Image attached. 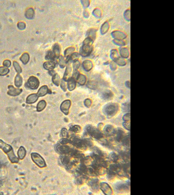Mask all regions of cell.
<instances>
[{
	"mask_svg": "<svg viewBox=\"0 0 174 195\" xmlns=\"http://www.w3.org/2000/svg\"><path fill=\"white\" fill-rule=\"evenodd\" d=\"M0 149H2L8 157L9 159L12 163H17L19 159L15 155L13 149L10 145L5 143L0 140Z\"/></svg>",
	"mask_w": 174,
	"mask_h": 195,
	"instance_id": "1",
	"label": "cell"
},
{
	"mask_svg": "<svg viewBox=\"0 0 174 195\" xmlns=\"http://www.w3.org/2000/svg\"><path fill=\"white\" fill-rule=\"evenodd\" d=\"M118 110V105L117 103H110L106 104L103 109L105 115L109 117H112L117 113Z\"/></svg>",
	"mask_w": 174,
	"mask_h": 195,
	"instance_id": "2",
	"label": "cell"
},
{
	"mask_svg": "<svg viewBox=\"0 0 174 195\" xmlns=\"http://www.w3.org/2000/svg\"><path fill=\"white\" fill-rule=\"evenodd\" d=\"M92 40L87 38L83 42V45L80 50V54L83 57H86L89 55L91 52L92 47L91 45Z\"/></svg>",
	"mask_w": 174,
	"mask_h": 195,
	"instance_id": "3",
	"label": "cell"
},
{
	"mask_svg": "<svg viewBox=\"0 0 174 195\" xmlns=\"http://www.w3.org/2000/svg\"><path fill=\"white\" fill-rule=\"evenodd\" d=\"M39 84L40 82L38 79L34 76H31L28 79L25 86L31 89H36L38 88Z\"/></svg>",
	"mask_w": 174,
	"mask_h": 195,
	"instance_id": "4",
	"label": "cell"
},
{
	"mask_svg": "<svg viewBox=\"0 0 174 195\" xmlns=\"http://www.w3.org/2000/svg\"><path fill=\"white\" fill-rule=\"evenodd\" d=\"M31 156L33 161L38 166L41 168L45 166L46 163L44 160L39 154L37 153H33L31 154Z\"/></svg>",
	"mask_w": 174,
	"mask_h": 195,
	"instance_id": "5",
	"label": "cell"
},
{
	"mask_svg": "<svg viewBox=\"0 0 174 195\" xmlns=\"http://www.w3.org/2000/svg\"><path fill=\"white\" fill-rule=\"evenodd\" d=\"M8 88L9 90L7 92L8 94L11 96L18 95L20 94L22 91V89H21L15 88L12 85L9 86Z\"/></svg>",
	"mask_w": 174,
	"mask_h": 195,
	"instance_id": "6",
	"label": "cell"
},
{
	"mask_svg": "<svg viewBox=\"0 0 174 195\" xmlns=\"http://www.w3.org/2000/svg\"><path fill=\"white\" fill-rule=\"evenodd\" d=\"M70 105L71 102L69 100H65L62 103L61 109V111L65 115H67L68 114Z\"/></svg>",
	"mask_w": 174,
	"mask_h": 195,
	"instance_id": "7",
	"label": "cell"
},
{
	"mask_svg": "<svg viewBox=\"0 0 174 195\" xmlns=\"http://www.w3.org/2000/svg\"><path fill=\"white\" fill-rule=\"evenodd\" d=\"M101 188L102 190L106 195H110L112 193V189L110 186L106 183H102L101 184Z\"/></svg>",
	"mask_w": 174,
	"mask_h": 195,
	"instance_id": "8",
	"label": "cell"
},
{
	"mask_svg": "<svg viewBox=\"0 0 174 195\" xmlns=\"http://www.w3.org/2000/svg\"><path fill=\"white\" fill-rule=\"evenodd\" d=\"M39 96L37 94L33 93L29 95L26 99V103L28 104H32L36 102L37 101Z\"/></svg>",
	"mask_w": 174,
	"mask_h": 195,
	"instance_id": "9",
	"label": "cell"
},
{
	"mask_svg": "<svg viewBox=\"0 0 174 195\" xmlns=\"http://www.w3.org/2000/svg\"><path fill=\"white\" fill-rule=\"evenodd\" d=\"M72 72V68L70 65H68L66 67V71L64 76V79L65 81H67L70 78Z\"/></svg>",
	"mask_w": 174,
	"mask_h": 195,
	"instance_id": "10",
	"label": "cell"
},
{
	"mask_svg": "<svg viewBox=\"0 0 174 195\" xmlns=\"http://www.w3.org/2000/svg\"><path fill=\"white\" fill-rule=\"evenodd\" d=\"M104 131L107 135H111L115 132V128L112 125H106L104 128Z\"/></svg>",
	"mask_w": 174,
	"mask_h": 195,
	"instance_id": "11",
	"label": "cell"
},
{
	"mask_svg": "<svg viewBox=\"0 0 174 195\" xmlns=\"http://www.w3.org/2000/svg\"><path fill=\"white\" fill-rule=\"evenodd\" d=\"M76 86V80L74 78L72 77L68 80L67 83V86L68 89L70 90H74Z\"/></svg>",
	"mask_w": 174,
	"mask_h": 195,
	"instance_id": "12",
	"label": "cell"
},
{
	"mask_svg": "<svg viewBox=\"0 0 174 195\" xmlns=\"http://www.w3.org/2000/svg\"><path fill=\"white\" fill-rule=\"evenodd\" d=\"M113 94L110 90H107L104 91L102 94V97L104 100H110L113 97Z\"/></svg>",
	"mask_w": 174,
	"mask_h": 195,
	"instance_id": "13",
	"label": "cell"
},
{
	"mask_svg": "<svg viewBox=\"0 0 174 195\" xmlns=\"http://www.w3.org/2000/svg\"><path fill=\"white\" fill-rule=\"evenodd\" d=\"M48 92V89L46 86L41 87L39 89L37 94L39 96H43Z\"/></svg>",
	"mask_w": 174,
	"mask_h": 195,
	"instance_id": "14",
	"label": "cell"
},
{
	"mask_svg": "<svg viewBox=\"0 0 174 195\" xmlns=\"http://www.w3.org/2000/svg\"><path fill=\"white\" fill-rule=\"evenodd\" d=\"M60 52L61 48L59 45L57 43H55L53 47L52 52L56 58H58L59 57Z\"/></svg>",
	"mask_w": 174,
	"mask_h": 195,
	"instance_id": "15",
	"label": "cell"
},
{
	"mask_svg": "<svg viewBox=\"0 0 174 195\" xmlns=\"http://www.w3.org/2000/svg\"><path fill=\"white\" fill-rule=\"evenodd\" d=\"M44 67L46 70L49 71L52 70L55 67V63L53 61H49L45 62L44 64Z\"/></svg>",
	"mask_w": 174,
	"mask_h": 195,
	"instance_id": "16",
	"label": "cell"
},
{
	"mask_svg": "<svg viewBox=\"0 0 174 195\" xmlns=\"http://www.w3.org/2000/svg\"><path fill=\"white\" fill-rule=\"evenodd\" d=\"M35 15V11L32 8H29L26 11L25 13V16L28 19L33 18Z\"/></svg>",
	"mask_w": 174,
	"mask_h": 195,
	"instance_id": "17",
	"label": "cell"
},
{
	"mask_svg": "<svg viewBox=\"0 0 174 195\" xmlns=\"http://www.w3.org/2000/svg\"><path fill=\"white\" fill-rule=\"evenodd\" d=\"M22 77L19 74H17L15 79V85L17 87H19L22 85Z\"/></svg>",
	"mask_w": 174,
	"mask_h": 195,
	"instance_id": "18",
	"label": "cell"
},
{
	"mask_svg": "<svg viewBox=\"0 0 174 195\" xmlns=\"http://www.w3.org/2000/svg\"><path fill=\"white\" fill-rule=\"evenodd\" d=\"M92 63L90 60H85L83 62V67L86 71H90L92 69Z\"/></svg>",
	"mask_w": 174,
	"mask_h": 195,
	"instance_id": "19",
	"label": "cell"
},
{
	"mask_svg": "<svg viewBox=\"0 0 174 195\" xmlns=\"http://www.w3.org/2000/svg\"><path fill=\"white\" fill-rule=\"evenodd\" d=\"M26 151L25 148L22 146H21L18 150L17 153L18 157L20 159H23L26 156Z\"/></svg>",
	"mask_w": 174,
	"mask_h": 195,
	"instance_id": "20",
	"label": "cell"
},
{
	"mask_svg": "<svg viewBox=\"0 0 174 195\" xmlns=\"http://www.w3.org/2000/svg\"><path fill=\"white\" fill-rule=\"evenodd\" d=\"M30 59L29 54L27 53H23L21 56L20 57V59L23 64H27L29 61Z\"/></svg>",
	"mask_w": 174,
	"mask_h": 195,
	"instance_id": "21",
	"label": "cell"
},
{
	"mask_svg": "<svg viewBox=\"0 0 174 195\" xmlns=\"http://www.w3.org/2000/svg\"><path fill=\"white\" fill-rule=\"evenodd\" d=\"M46 103L44 100H41L40 101L37 105V110L38 112L43 111L45 108Z\"/></svg>",
	"mask_w": 174,
	"mask_h": 195,
	"instance_id": "22",
	"label": "cell"
},
{
	"mask_svg": "<svg viewBox=\"0 0 174 195\" xmlns=\"http://www.w3.org/2000/svg\"><path fill=\"white\" fill-rule=\"evenodd\" d=\"M77 79L78 83L81 85H83L86 82V77L83 75H79L77 77Z\"/></svg>",
	"mask_w": 174,
	"mask_h": 195,
	"instance_id": "23",
	"label": "cell"
},
{
	"mask_svg": "<svg viewBox=\"0 0 174 195\" xmlns=\"http://www.w3.org/2000/svg\"><path fill=\"white\" fill-rule=\"evenodd\" d=\"M45 58L47 60H54L56 57L52 52L49 51L46 55Z\"/></svg>",
	"mask_w": 174,
	"mask_h": 195,
	"instance_id": "24",
	"label": "cell"
},
{
	"mask_svg": "<svg viewBox=\"0 0 174 195\" xmlns=\"http://www.w3.org/2000/svg\"><path fill=\"white\" fill-rule=\"evenodd\" d=\"M10 72L9 69L5 67H0V76H4Z\"/></svg>",
	"mask_w": 174,
	"mask_h": 195,
	"instance_id": "25",
	"label": "cell"
},
{
	"mask_svg": "<svg viewBox=\"0 0 174 195\" xmlns=\"http://www.w3.org/2000/svg\"><path fill=\"white\" fill-rule=\"evenodd\" d=\"M53 76L52 78L53 82L55 85L58 86L59 85L60 81V77L59 76L58 74H56Z\"/></svg>",
	"mask_w": 174,
	"mask_h": 195,
	"instance_id": "26",
	"label": "cell"
},
{
	"mask_svg": "<svg viewBox=\"0 0 174 195\" xmlns=\"http://www.w3.org/2000/svg\"><path fill=\"white\" fill-rule=\"evenodd\" d=\"M13 65L16 72L18 74L21 73L22 72V69L18 62L16 61H14Z\"/></svg>",
	"mask_w": 174,
	"mask_h": 195,
	"instance_id": "27",
	"label": "cell"
},
{
	"mask_svg": "<svg viewBox=\"0 0 174 195\" xmlns=\"http://www.w3.org/2000/svg\"><path fill=\"white\" fill-rule=\"evenodd\" d=\"M75 50V48L73 47H70L67 48L64 52L65 56L67 57H69L70 55Z\"/></svg>",
	"mask_w": 174,
	"mask_h": 195,
	"instance_id": "28",
	"label": "cell"
},
{
	"mask_svg": "<svg viewBox=\"0 0 174 195\" xmlns=\"http://www.w3.org/2000/svg\"><path fill=\"white\" fill-rule=\"evenodd\" d=\"M66 62V61H65L64 58L63 56H61L60 57L59 63L60 66L61 68H63L65 67Z\"/></svg>",
	"mask_w": 174,
	"mask_h": 195,
	"instance_id": "29",
	"label": "cell"
},
{
	"mask_svg": "<svg viewBox=\"0 0 174 195\" xmlns=\"http://www.w3.org/2000/svg\"><path fill=\"white\" fill-rule=\"evenodd\" d=\"M17 26L20 30H23L26 28V24L23 22H19L17 23Z\"/></svg>",
	"mask_w": 174,
	"mask_h": 195,
	"instance_id": "30",
	"label": "cell"
},
{
	"mask_svg": "<svg viewBox=\"0 0 174 195\" xmlns=\"http://www.w3.org/2000/svg\"><path fill=\"white\" fill-rule=\"evenodd\" d=\"M11 62L9 60H6L3 62V65L5 67L9 68L10 67L11 65Z\"/></svg>",
	"mask_w": 174,
	"mask_h": 195,
	"instance_id": "31",
	"label": "cell"
},
{
	"mask_svg": "<svg viewBox=\"0 0 174 195\" xmlns=\"http://www.w3.org/2000/svg\"><path fill=\"white\" fill-rule=\"evenodd\" d=\"M123 126L127 129L130 130V123L128 121H125L123 123Z\"/></svg>",
	"mask_w": 174,
	"mask_h": 195,
	"instance_id": "32",
	"label": "cell"
},
{
	"mask_svg": "<svg viewBox=\"0 0 174 195\" xmlns=\"http://www.w3.org/2000/svg\"><path fill=\"white\" fill-rule=\"evenodd\" d=\"M80 66V62L77 60L75 61L73 64V68L74 70H77Z\"/></svg>",
	"mask_w": 174,
	"mask_h": 195,
	"instance_id": "33",
	"label": "cell"
},
{
	"mask_svg": "<svg viewBox=\"0 0 174 195\" xmlns=\"http://www.w3.org/2000/svg\"><path fill=\"white\" fill-rule=\"evenodd\" d=\"M131 115L130 113H127L125 114L123 117V120L125 121H129L130 120Z\"/></svg>",
	"mask_w": 174,
	"mask_h": 195,
	"instance_id": "34",
	"label": "cell"
},
{
	"mask_svg": "<svg viewBox=\"0 0 174 195\" xmlns=\"http://www.w3.org/2000/svg\"><path fill=\"white\" fill-rule=\"evenodd\" d=\"M61 87L63 90L66 91V85L64 81L62 80L61 82Z\"/></svg>",
	"mask_w": 174,
	"mask_h": 195,
	"instance_id": "35",
	"label": "cell"
},
{
	"mask_svg": "<svg viewBox=\"0 0 174 195\" xmlns=\"http://www.w3.org/2000/svg\"><path fill=\"white\" fill-rule=\"evenodd\" d=\"M85 104L86 107L89 108L90 107L91 104V101L90 99H86L85 101Z\"/></svg>",
	"mask_w": 174,
	"mask_h": 195,
	"instance_id": "36",
	"label": "cell"
},
{
	"mask_svg": "<svg viewBox=\"0 0 174 195\" xmlns=\"http://www.w3.org/2000/svg\"><path fill=\"white\" fill-rule=\"evenodd\" d=\"M88 87L92 89H95L97 87L96 84L94 83H89L88 84Z\"/></svg>",
	"mask_w": 174,
	"mask_h": 195,
	"instance_id": "37",
	"label": "cell"
},
{
	"mask_svg": "<svg viewBox=\"0 0 174 195\" xmlns=\"http://www.w3.org/2000/svg\"><path fill=\"white\" fill-rule=\"evenodd\" d=\"M49 73L52 76H53L55 74V71L53 70H50V71H49Z\"/></svg>",
	"mask_w": 174,
	"mask_h": 195,
	"instance_id": "38",
	"label": "cell"
},
{
	"mask_svg": "<svg viewBox=\"0 0 174 195\" xmlns=\"http://www.w3.org/2000/svg\"><path fill=\"white\" fill-rule=\"evenodd\" d=\"M125 84L129 88H130V83L129 82H126Z\"/></svg>",
	"mask_w": 174,
	"mask_h": 195,
	"instance_id": "39",
	"label": "cell"
}]
</instances>
